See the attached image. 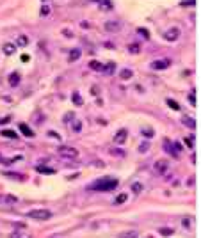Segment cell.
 <instances>
[{"instance_id":"cell-1","label":"cell","mask_w":201,"mask_h":238,"mask_svg":"<svg viewBox=\"0 0 201 238\" xmlns=\"http://www.w3.org/2000/svg\"><path fill=\"white\" fill-rule=\"evenodd\" d=\"M118 179L116 178H103L96 183L91 185V190H96V192H109V190H114L118 187Z\"/></svg>"},{"instance_id":"cell-2","label":"cell","mask_w":201,"mask_h":238,"mask_svg":"<svg viewBox=\"0 0 201 238\" xmlns=\"http://www.w3.org/2000/svg\"><path fill=\"white\" fill-rule=\"evenodd\" d=\"M27 218H34V220H48V218H52V212H50V210H45V208L32 210V212H27Z\"/></svg>"},{"instance_id":"cell-3","label":"cell","mask_w":201,"mask_h":238,"mask_svg":"<svg viewBox=\"0 0 201 238\" xmlns=\"http://www.w3.org/2000/svg\"><path fill=\"white\" fill-rule=\"evenodd\" d=\"M57 153L60 157H66V158H77L79 157V151L75 148H70V146H59L57 148Z\"/></svg>"},{"instance_id":"cell-4","label":"cell","mask_w":201,"mask_h":238,"mask_svg":"<svg viewBox=\"0 0 201 238\" xmlns=\"http://www.w3.org/2000/svg\"><path fill=\"white\" fill-rule=\"evenodd\" d=\"M178 38H180V29H176V27L165 30V34H164V39L165 41H176Z\"/></svg>"},{"instance_id":"cell-5","label":"cell","mask_w":201,"mask_h":238,"mask_svg":"<svg viewBox=\"0 0 201 238\" xmlns=\"http://www.w3.org/2000/svg\"><path fill=\"white\" fill-rule=\"evenodd\" d=\"M169 66H171V60L169 59H160V60L151 62V68H153V69H167Z\"/></svg>"},{"instance_id":"cell-6","label":"cell","mask_w":201,"mask_h":238,"mask_svg":"<svg viewBox=\"0 0 201 238\" xmlns=\"http://www.w3.org/2000/svg\"><path fill=\"white\" fill-rule=\"evenodd\" d=\"M18 201L16 196H11V194H0V204H14Z\"/></svg>"},{"instance_id":"cell-7","label":"cell","mask_w":201,"mask_h":238,"mask_svg":"<svg viewBox=\"0 0 201 238\" xmlns=\"http://www.w3.org/2000/svg\"><path fill=\"white\" fill-rule=\"evenodd\" d=\"M119 29H121L119 21H112V20L105 21V30H107V32H118Z\"/></svg>"},{"instance_id":"cell-8","label":"cell","mask_w":201,"mask_h":238,"mask_svg":"<svg viewBox=\"0 0 201 238\" xmlns=\"http://www.w3.org/2000/svg\"><path fill=\"white\" fill-rule=\"evenodd\" d=\"M126 137H128V132H126L125 128H121L119 132L114 135V144H123V142L126 140Z\"/></svg>"},{"instance_id":"cell-9","label":"cell","mask_w":201,"mask_h":238,"mask_svg":"<svg viewBox=\"0 0 201 238\" xmlns=\"http://www.w3.org/2000/svg\"><path fill=\"white\" fill-rule=\"evenodd\" d=\"M20 132L25 135V137H34V135H36V133H34V132H32V130L25 124V123H21V124H20Z\"/></svg>"},{"instance_id":"cell-10","label":"cell","mask_w":201,"mask_h":238,"mask_svg":"<svg viewBox=\"0 0 201 238\" xmlns=\"http://www.w3.org/2000/svg\"><path fill=\"white\" fill-rule=\"evenodd\" d=\"M80 55H82L80 48H73V50L70 52V62H75V60H79V59H80Z\"/></svg>"},{"instance_id":"cell-11","label":"cell","mask_w":201,"mask_h":238,"mask_svg":"<svg viewBox=\"0 0 201 238\" xmlns=\"http://www.w3.org/2000/svg\"><path fill=\"white\" fill-rule=\"evenodd\" d=\"M181 123H183L185 126H189L190 130H194V128H196V121H194V117H189V116H185V117L181 119Z\"/></svg>"},{"instance_id":"cell-12","label":"cell","mask_w":201,"mask_h":238,"mask_svg":"<svg viewBox=\"0 0 201 238\" xmlns=\"http://www.w3.org/2000/svg\"><path fill=\"white\" fill-rule=\"evenodd\" d=\"M119 77H121V80H130L132 77H134V71H132V69H128V68H125V69H121Z\"/></svg>"},{"instance_id":"cell-13","label":"cell","mask_w":201,"mask_h":238,"mask_svg":"<svg viewBox=\"0 0 201 238\" xmlns=\"http://www.w3.org/2000/svg\"><path fill=\"white\" fill-rule=\"evenodd\" d=\"M153 169L157 171V172H164L165 169H167V162H164V160H159L155 165H153Z\"/></svg>"},{"instance_id":"cell-14","label":"cell","mask_w":201,"mask_h":238,"mask_svg":"<svg viewBox=\"0 0 201 238\" xmlns=\"http://www.w3.org/2000/svg\"><path fill=\"white\" fill-rule=\"evenodd\" d=\"M14 50H16V44H11V43H5L4 44V53L5 55H13Z\"/></svg>"},{"instance_id":"cell-15","label":"cell","mask_w":201,"mask_h":238,"mask_svg":"<svg viewBox=\"0 0 201 238\" xmlns=\"http://www.w3.org/2000/svg\"><path fill=\"white\" fill-rule=\"evenodd\" d=\"M0 135H2V137H7V139H16V137H18V133H16L14 130H2Z\"/></svg>"},{"instance_id":"cell-16","label":"cell","mask_w":201,"mask_h":238,"mask_svg":"<svg viewBox=\"0 0 201 238\" xmlns=\"http://www.w3.org/2000/svg\"><path fill=\"white\" fill-rule=\"evenodd\" d=\"M89 68L94 69V71H103V64H101L100 60H91L89 62Z\"/></svg>"},{"instance_id":"cell-17","label":"cell","mask_w":201,"mask_h":238,"mask_svg":"<svg viewBox=\"0 0 201 238\" xmlns=\"http://www.w3.org/2000/svg\"><path fill=\"white\" fill-rule=\"evenodd\" d=\"M114 69H116V62H107V64H103V71H105L107 75L114 73Z\"/></svg>"},{"instance_id":"cell-18","label":"cell","mask_w":201,"mask_h":238,"mask_svg":"<svg viewBox=\"0 0 201 238\" xmlns=\"http://www.w3.org/2000/svg\"><path fill=\"white\" fill-rule=\"evenodd\" d=\"M118 238H139V233L137 231H125V233L118 235Z\"/></svg>"},{"instance_id":"cell-19","label":"cell","mask_w":201,"mask_h":238,"mask_svg":"<svg viewBox=\"0 0 201 238\" xmlns=\"http://www.w3.org/2000/svg\"><path fill=\"white\" fill-rule=\"evenodd\" d=\"M71 99H73V103H75L77 107H82V105H84V101H82L80 94H79V91H75V93L71 94Z\"/></svg>"},{"instance_id":"cell-20","label":"cell","mask_w":201,"mask_h":238,"mask_svg":"<svg viewBox=\"0 0 201 238\" xmlns=\"http://www.w3.org/2000/svg\"><path fill=\"white\" fill-rule=\"evenodd\" d=\"M18 84H20V75H18V73H13V75L9 77V85L14 87V85H18Z\"/></svg>"},{"instance_id":"cell-21","label":"cell","mask_w":201,"mask_h":238,"mask_svg":"<svg viewBox=\"0 0 201 238\" xmlns=\"http://www.w3.org/2000/svg\"><path fill=\"white\" fill-rule=\"evenodd\" d=\"M36 171L41 172V174H54V172H55L54 169H50V167H43V165H38V167H36Z\"/></svg>"},{"instance_id":"cell-22","label":"cell","mask_w":201,"mask_h":238,"mask_svg":"<svg viewBox=\"0 0 201 238\" xmlns=\"http://www.w3.org/2000/svg\"><path fill=\"white\" fill-rule=\"evenodd\" d=\"M16 44H18V46H27V44H29V38H27V36H23V34H21V36H18Z\"/></svg>"},{"instance_id":"cell-23","label":"cell","mask_w":201,"mask_h":238,"mask_svg":"<svg viewBox=\"0 0 201 238\" xmlns=\"http://www.w3.org/2000/svg\"><path fill=\"white\" fill-rule=\"evenodd\" d=\"M126 199H128V194H119L118 197L114 199V204H123Z\"/></svg>"},{"instance_id":"cell-24","label":"cell","mask_w":201,"mask_h":238,"mask_svg":"<svg viewBox=\"0 0 201 238\" xmlns=\"http://www.w3.org/2000/svg\"><path fill=\"white\" fill-rule=\"evenodd\" d=\"M114 5H112V2L110 0H101V9H105V11H110Z\"/></svg>"},{"instance_id":"cell-25","label":"cell","mask_w":201,"mask_h":238,"mask_svg":"<svg viewBox=\"0 0 201 238\" xmlns=\"http://www.w3.org/2000/svg\"><path fill=\"white\" fill-rule=\"evenodd\" d=\"M141 190H142V185L139 181H135V183L132 185V192H134V194H141Z\"/></svg>"},{"instance_id":"cell-26","label":"cell","mask_w":201,"mask_h":238,"mask_svg":"<svg viewBox=\"0 0 201 238\" xmlns=\"http://www.w3.org/2000/svg\"><path fill=\"white\" fill-rule=\"evenodd\" d=\"M165 103H167V105H169V107H171V108H173V110H180V105H178V103H176V101H175V99H167V101H165Z\"/></svg>"},{"instance_id":"cell-27","label":"cell","mask_w":201,"mask_h":238,"mask_svg":"<svg viewBox=\"0 0 201 238\" xmlns=\"http://www.w3.org/2000/svg\"><path fill=\"white\" fill-rule=\"evenodd\" d=\"M73 130H75L77 133H80V130H82V123H80V119H75V121H73Z\"/></svg>"},{"instance_id":"cell-28","label":"cell","mask_w":201,"mask_h":238,"mask_svg":"<svg viewBox=\"0 0 201 238\" xmlns=\"http://www.w3.org/2000/svg\"><path fill=\"white\" fill-rule=\"evenodd\" d=\"M137 34H141L142 38H144V39H150V32H148V30H146V29H137Z\"/></svg>"},{"instance_id":"cell-29","label":"cell","mask_w":201,"mask_h":238,"mask_svg":"<svg viewBox=\"0 0 201 238\" xmlns=\"http://www.w3.org/2000/svg\"><path fill=\"white\" fill-rule=\"evenodd\" d=\"M141 133L146 137V139H151V137H153V130H150V128H144Z\"/></svg>"},{"instance_id":"cell-30","label":"cell","mask_w":201,"mask_h":238,"mask_svg":"<svg viewBox=\"0 0 201 238\" xmlns=\"http://www.w3.org/2000/svg\"><path fill=\"white\" fill-rule=\"evenodd\" d=\"M148 148H150V144H148V142H142L141 146H139V153H146Z\"/></svg>"},{"instance_id":"cell-31","label":"cell","mask_w":201,"mask_h":238,"mask_svg":"<svg viewBox=\"0 0 201 238\" xmlns=\"http://www.w3.org/2000/svg\"><path fill=\"white\" fill-rule=\"evenodd\" d=\"M160 233L164 235V236H171L175 231H173V229H167V227H164V229H160Z\"/></svg>"},{"instance_id":"cell-32","label":"cell","mask_w":201,"mask_h":238,"mask_svg":"<svg viewBox=\"0 0 201 238\" xmlns=\"http://www.w3.org/2000/svg\"><path fill=\"white\" fill-rule=\"evenodd\" d=\"M189 101H190V105H196V93L194 91L189 94Z\"/></svg>"},{"instance_id":"cell-33","label":"cell","mask_w":201,"mask_h":238,"mask_svg":"<svg viewBox=\"0 0 201 238\" xmlns=\"http://www.w3.org/2000/svg\"><path fill=\"white\" fill-rule=\"evenodd\" d=\"M48 13H50V7H48V5H43V7H41V14H43V16H46Z\"/></svg>"},{"instance_id":"cell-34","label":"cell","mask_w":201,"mask_h":238,"mask_svg":"<svg viewBox=\"0 0 201 238\" xmlns=\"http://www.w3.org/2000/svg\"><path fill=\"white\" fill-rule=\"evenodd\" d=\"M5 176H7V178H16V179H23V178H21V174H13V172H5Z\"/></svg>"},{"instance_id":"cell-35","label":"cell","mask_w":201,"mask_h":238,"mask_svg":"<svg viewBox=\"0 0 201 238\" xmlns=\"http://www.w3.org/2000/svg\"><path fill=\"white\" fill-rule=\"evenodd\" d=\"M48 135H50V137H54V139H57V140L60 139V135L57 133V132H54V130H50V132H48Z\"/></svg>"},{"instance_id":"cell-36","label":"cell","mask_w":201,"mask_h":238,"mask_svg":"<svg viewBox=\"0 0 201 238\" xmlns=\"http://www.w3.org/2000/svg\"><path fill=\"white\" fill-rule=\"evenodd\" d=\"M196 4V0H183L181 2V5H194Z\"/></svg>"},{"instance_id":"cell-37","label":"cell","mask_w":201,"mask_h":238,"mask_svg":"<svg viewBox=\"0 0 201 238\" xmlns=\"http://www.w3.org/2000/svg\"><path fill=\"white\" fill-rule=\"evenodd\" d=\"M14 238H30V236L25 235V233H14Z\"/></svg>"},{"instance_id":"cell-38","label":"cell","mask_w":201,"mask_h":238,"mask_svg":"<svg viewBox=\"0 0 201 238\" xmlns=\"http://www.w3.org/2000/svg\"><path fill=\"white\" fill-rule=\"evenodd\" d=\"M130 52H132V53H137V52H139L137 44H132V46H130Z\"/></svg>"},{"instance_id":"cell-39","label":"cell","mask_w":201,"mask_h":238,"mask_svg":"<svg viewBox=\"0 0 201 238\" xmlns=\"http://www.w3.org/2000/svg\"><path fill=\"white\" fill-rule=\"evenodd\" d=\"M183 142H185V144H187L189 148H194V144H192V139H185Z\"/></svg>"},{"instance_id":"cell-40","label":"cell","mask_w":201,"mask_h":238,"mask_svg":"<svg viewBox=\"0 0 201 238\" xmlns=\"http://www.w3.org/2000/svg\"><path fill=\"white\" fill-rule=\"evenodd\" d=\"M62 34H64V36H66V38H71V36H73V34H71V32H70V30H68V29H64V30H62Z\"/></svg>"},{"instance_id":"cell-41","label":"cell","mask_w":201,"mask_h":238,"mask_svg":"<svg viewBox=\"0 0 201 238\" xmlns=\"http://www.w3.org/2000/svg\"><path fill=\"white\" fill-rule=\"evenodd\" d=\"M9 121H11L9 117H4V119H0V124H5V123H9Z\"/></svg>"},{"instance_id":"cell-42","label":"cell","mask_w":201,"mask_h":238,"mask_svg":"<svg viewBox=\"0 0 201 238\" xmlns=\"http://www.w3.org/2000/svg\"><path fill=\"white\" fill-rule=\"evenodd\" d=\"M21 60H23V62H27V60H29V55H27V53H23V55H21Z\"/></svg>"}]
</instances>
